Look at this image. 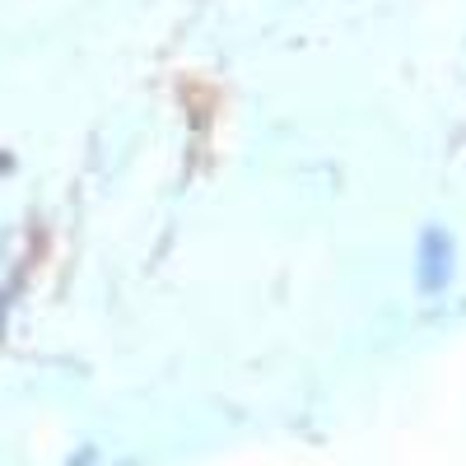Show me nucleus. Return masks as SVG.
Returning <instances> with one entry per match:
<instances>
[{
  "mask_svg": "<svg viewBox=\"0 0 466 466\" xmlns=\"http://www.w3.org/2000/svg\"><path fill=\"white\" fill-rule=\"evenodd\" d=\"M452 270H457V248H452V238H448L439 224H434V228H424V238H420V266H415L420 289H424V294L448 289Z\"/></svg>",
  "mask_w": 466,
  "mask_h": 466,
  "instance_id": "nucleus-1",
  "label": "nucleus"
}]
</instances>
